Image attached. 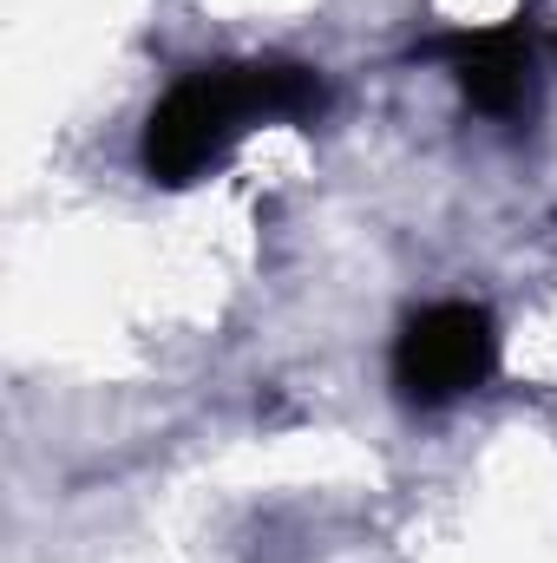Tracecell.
<instances>
[{"mask_svg":"<svg viewBox=\"0 0 557 563\" xmlns=\"http://www.w3.org/2000/svg\"><path fill=\"white\" fill-rule=\"evenodd\" d=\"M256 119H263V106H256V73L250 66L197 73V79L171 86L164 106L151 112V125H144V170L157 184H190Z\"/></svg>","mask_w":557,"mask_h":563,"instance_id":"cell-1","label":"cell"},{"mask_svg":"<svg viewBox=\"0 0 557 563\" xmlns=\"http://www.w3.org/2000/svg\"><path fill=\"white\" fill-rule=\"evenodd\" d=\"M433 53L446 59V73L459 79V92H466L479 112H492V119L518 112V106H525V92H532V46H525V33H518V26L452 33V40H439Z\"/></svg>","mask_w":557,"mask_h":563,"instance_id":"cell-3","label":"cell"},{"mask_svg":"<svg viewBox=\"0 0 557 563\" xmlns=\"http://www.w3.org/2000/svg\"><path fill=\"white\" fill-rule=\"evenodd\" d=\"M492 321L472 301H433L394 341V387L419 407H446L492 374Z\"/></svg>","mask_w":557,"mask_h":563,"instance_id":"cell-2","label":"cell"}]
</instances>
